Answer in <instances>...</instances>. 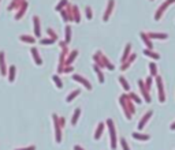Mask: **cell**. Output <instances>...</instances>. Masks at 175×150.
<instances>
[{"label": "cell", "mask_w": 175, "mask_h": 150, "mask_svg": "<svg viewBox=\"0 0 175 150\" xmlns=\"http://www.w3.org/2000/svg\"><path fill=\"white\" fill-rule=\"evenodd\" d=\"M70 41H71V27L66 26V29H64V42L68 44Z\"/></svg>", "instance_id": "cell-28"}, {"label": "cell", "mask_w": 175, "mask_h": 150, "mask_svg": "<svg viewBox=\"0 0 175 150\" xmlns=\"http://www.w3.org/2000/svg\"><path fill=\"white\" fill-rule=\"evenodd\" d=\"M103 56H104V55H103L101 52H100V51H99V52H96V53L93 55L94 64H97V66H99L100 68H103V67H105V66H104V62H103Z\"/></svg>", "instance_id": "cell-15"}, {"label": "cell", "mask_w": 175, "mask_h": 150, "mask_svg": "<svg viewBox=\"0 0 175 150\" xmlns=\"http://www.w3.org/2000/svg\"><path fill=\"white\" fill-rule=\"evenodd\" d=\"M18 8H19L18 12L15 14V19H17V21H19V19L23 17V14H25V11H26V8H27V1L22 0V3H21V6H19Z\"/></svg>", "instance_id": "cell-12"}, {"label": "cell", "mask_w": 175, "mask_h": 150, "mask_svg": "<svg viewBox=\"0 0 175 150\" xmlns=\"http://www.w3.org/2000/svg\"><path fill=\"white\" fill-rule=\"evenodd\" d=\"M146 34H148L151 40H167L168 38V34H166V33H155V31H152V33H146Z\"/></svg>", "instance_id": "cell-13"}, {"label": "cell", "mask_w": 175, "mask_h": 150, "mask_svg": "<svg viewBox=\"0 0 175 150\" xmlns=\"http://www.w3.org/2000/svg\"><path fill=\"white\" fill-rule=\"evenodd\" d=\"M59 45H60V48H66V47H67V44H66V42H64V41H60V42H59Z\"/></svg>", "instance_id": "cell-44"}, {"label": "cell", "mask_w": 175, "mask_h": 150, "mask_svg": "<svg viewBox=\"0 0 175 150\" xmlns=\"http://www.w3.org/2000/svg\"><path fill=\"white\" fill-rule=\"evenodd\" d=\"M93 68H94V72L97 74V78H99V82L100 83H104V75H103V72H101V68H100L97 64H94L93 66Z\"/></svg>", "instance_id": "cell-26"}, {"label": "cell", "mask_w": 175, "mask_h": 150, "mask_svg": "<svg viewBox=\"0 0 175 150\" xmlns=\"http://www.w3.org/2000/svg\"><path fill=\"white\" fill-rule=\"evenodd\" d=\"M19 40L22 41V42H27V44H34V42H36V38H34V37H31V35H26V34L19 35Z\"/></svg>", "instance_id": "cell-23"}, {"label": "cell", "mask_w": 175, "mask_h": 150, "mask_svg": "<svg viewBox=\"0 0 175 150\" xmlns=\"http://www.w3.org/2000/svg\"><path fill=\"white\" fill-rule=\"evenodd\" d=\"M47 34L50 35V38H52V40H55V41H58V34L55 33L52 29H47Z\"/></svg>", "instance_id": "cell-35"}, {"label": "cell", "mask_w": 175, "mask_h": 150, "mask_svg": "<svg viewBox=\"0 0 175 150\" xmlns=\"http://www.w3.org/2000/svg\"><path fill=\"white\" fill-rule=\"evenodd\" d=\"M79 115H81V109L77 108V109L74 110V115H73V117H71V124L73 126H75L77 124V122H78V119H79Z\"/></svg>", "instance_id": "cell-30"}, {"label": "cell", "mask_w": 175, "mask_h": 150, "mask_svg": "<svg viewBox=\"0 0 175 150\" xmlns=\"http://www.w3.org/2000/svg\"><path fill=\"white\" fill-rule=\"evenodd\" d=\"M15 150H36V146H29V147H22V149H15Z\"/></svg>", "instance_id": "cell-42"}, {"label": "cell", "mask_w": 175, "mask_h": 150, "mask_svg": "<svg viewBox=\"0 0 175 150\" xmlns=\"http://www.w3.org/2000/svg\"><path fill=\"white\" fill-rule=\"evenodd\" d=\"M33 26H34V35L40 38L41 27H40V19H38V17H33Z\"/></svg>", "instance_id": "cell-16"}, {"label": "cell", "mask_w": 175, "mask_h": 150, "mask_svg": "<svg viewBox=\"0 0 175 150\" xmlns=\"http://www.w3.org/2000/svg\"><path fill=\"white\" fill-rule=\"evenodd\" d=\"M118 81H119V83L122 85V88L125 89L126 92H129V90H130V85H129V82L126 81L125 76H119V78H118Z\"/></svg>", "instance_id": "cell-29"}, {"label": "cell", "mask_w": 175, "mask_h": 150, "mask_svg": "<svg viewBox=\"0 0 175 150\" xmlns=\"http://www.w3.org/2000/svg\"><path fill=\"white\" fill-rule=\"evenodd\" d=\"M73 70H74V68H73L71 66H64V68H63V72H66V74H67V72H73Z\"/></svg>", "instance_id": "cell-41"}, {"label": "cell", "mask_w": 175, "mask_h": 150, "mask_svg": "<svg viewBox=\"0 0 175 150\" xmlns=\"http://www.w3.org/2000/svg\"><path fill=\"white\" fill-rule=\"evenodd\" d=\"M156 85H157V90H159V101L162 102H164L166 101V93H164V86H163V79H162V76H159L157 75L156 78Z\"/></svg>", "instance_id": "cell-3"}, {"label": "cell", "mask_w": 175, "mask_h": 150, "mask_svg": "<svg viewBox=\"0 0 175 150\" xmlns=\"http://www.w3.org/2000/svg\"><path fill=\"white\" fill-rule=\"evenodd\" d=\"M149 71H151V76H155L156 78L157 76V66L155 64V63H149Z\"/></svg>", "instance_id": "cell-31"}, {"label": "cell", "mask_w": 175, "mask_h": 150, "mask_svg": "<svg viewBox=\"0 0 175 150\" xmlns=\"http://www.w3.org/2000/svg\"><path fill=\"white\" fill-rule=\"evenodd\" d=\"M78 56V51H71V52L68 53V56L66 58V63H64V66H71L73 62L77 59Z\"/></svg>", "instance_id": "cell-18"}, {"label": "cell", "mask_w": 175, "mask_h": 150, "mask_svg": "<svg viewBox=\"0 0 175 150\" xmlns=\"http://www.w3.org/2000/svg\"><path fill=\"white\" fill-rule=\"evenodd\" d=\"M121 145H122V147H123V150H130V147H129L125 138H121Z\"/></svg>", "instance_id": "cell-39"}, {"label": "cell", "mask_w": 175, "mask_h": 150, "mask_svg": "<svg viewBox=\"0 0 175 150\" xmlns=\"http://www.w3.org/2000/svg\"><path fill=\"white\" fill-rule=\"evenodd\" d=\"M139 37H141V40H142V42L145 44V47H146V49H153V44H152V40L148 37V34L146 33H139Z\"/></svg>", "instance_id": "cell-14"}, {"label": "cell", "mask_w": 175, "mask_h": 150, "mask_svg": "<svg viewBox=\"0 0 175 150\" xmlns=\"http://www.w3.org/2000/svg\"><path fill=\"white\" fill-rule=\"evenodd\" d=\"M55 40H52V38H41L40 40V44L41 45H51V44H54Z\"/></svg>", "instance_id": "cell-36"}, {"label": "cell", "mask_w": 175, "mask_h": 150, "mask_svg": "<svg viewBox=\"0 0 175 150\" xmlns=\"http://www.w3.org/2000/svg\"><path fill=\"white\" fill-rule=\"evenodd\" d=\"M85 12H86V18H88V19H92V18H93V14H92V8H90L89 6H88V7H86L85 8Z\"/></svg>", "instance_id": "cell-38"}, {"label": "cell", "mask_w": 175, "mask_h": 150, "mask_svg": "<svg viewBox=\"0 0 175 150\" xmlns=\"http://www.w3.org/2000/svg\"><path fill=\"white\" fill-rule=\"evenodd\" d=\"M152 81H153V78L152 76H151V75H149L148 78H146V79H145V86H146V89H148V90H151V88H152Z\"/></svg>", "instance_id": "cell-37"}, {"label": "cell", "mask_w": 175, "mask_h": 150, "mask_svg": "<svg viewBox=\"0 0 175 150\" xmlns=\"http://www.w3.org/2000/svg\"><path fill=\"white\" fill-rule=\"evenodd\" d=\"M64 124H66V123H64V117H59V126H60V127H64Z\"/></svg>", "instance_id": "cell-43"}, {"label": "cell", "mask_w": 175, "mask_h": 150, "mask_svg": "<svg viewBox=\"0 0 175 150\" xmlns=\"http://www.w3.org/2000/svg\"><path fill=\"white\" fill-rule=\"evenodd\" d=\"M60 14H62V18H63V21H64V22H67V21H68L67 10H62V11H60Z\"/></svg>", "instance_id": "cell-40"}, {"label": "cell", "mask_w": 175, "mask_h": 150, "mask_svg": "<svg viewBox=\"0 0 175 150\" xmlns=\"http://www.w3.org/2000/svg\"><path fill=\"white\" fill-rule=\"evenodd\" d=\"M7 71H8V68L6 66V53L3 51H0V74H1V76H6Z\"/></svg>", "instance_id": "cell-8"}, {"label": "cell", "mask_w": 175, "mask_h": 150, "mask_svg": "<svg viewBox=\"0 0 175 150\" xmlns=\"http://www.w3.org/2000/svg\"><path fill=\"white\" fill-rule=\"evenodd\" d=\"M130 55H131V44H126L125 51H123V56H122V59H121V64L122 63H125L126 60L129 59Z\"/></svg>", "instance_id": "cell-19"}, {"label": "cell", "mask_w": 175, "mask_h": 150, "mask_svg": "<svg viewBox=\"0 0 175 150\" xmlns=\"http://www.w3.org/2000/svg\"><path fill=\"white\" fill-rule=\"evenodd\" d=\"M114 6H115V0H108L107 8H105V12H104V17H103V21H104V22H108V19H109V15L112 14Z\"/></svg>", "instance_id": "cell-9"}, {"label": "cell", "mask_w": 175, "mask_h": 150, "mask_svg": "<svg viewBox=\"0 0 175 150\" xmlns=\"http://www.w3.org/2000/svg\"><path fill=\"white\" fill-rule=\"evenodd\" d=\"M131 135H133V138H134V139H137V141H149V135H146V134L133 133Z\"/></svg>", "instance_id": "cell-27"}, {"label": "cell", "mask_w": 175, "mask_h": 150, "mask_svg": "<svg viewBox=\"0 0 175 150\" xmlns=\"http://www.w3.org/2000/svg\"><path fill=\"white\" fill-rule=\"evenodd\" d=\"M107 126H108V131H109V145L111 149L115 150L118 146V138H116V131H115V124H114L112 119H107Z\"/></svg>", "instance_id": "cell-1"}, {"label": "cell", "mask_w": 175, "mask_h": 150, "mask_svg": "<svg viewBox=\"0 0 175 150\" xmlns=\"http://www.w3.org/2000/svg\"><path fill=\"white\" fill-rule=\"evenodd\" d=\"M170 128H171V130H172V131H174V130H175V122H174V123H172V124H171V126H170Z\"/></svg>", "instance_id": "cell-46"}, {"label": "cell", "mask_w": 175, "mask_h": 150, "mask_svg": "<svg viewBox=\"0 0 175 150\" xmlns=\"http://www.w3.org/2000/svg\"><path fill=\"white\" fill-rule=\"evenodd\" d=\"M152 115H153V110H148V112L141 117V120H139V123H138V130H142V128L145 127V124L149 122V119L152 117Z\"/></svg>", "instance_id": "cell-10"}, {"label": "cell", "mask_w": 175, "mask_h": 150, "mask_svg": "<svg viewBox=\"0 0 175 150\" xmlns=\"http://www.w3.org/2000/svg\"><path fill=\"white\" fill-rule=\"evenodd\" d=\"M119 104L122 105V108H123V110H125V115H126V119L127 120H131V112L130 109H129V105H127V101H126L125 98V94H122L121 97H119Z\"/></svg>", "instance_id": "cell-6"}, {"label": "cell", "mask_w": 175, "mask_h": 150, "mask_svg": "<svg viewBox=\"0 0 175 150\" xmlns=\"http://www.w3.org/2000/svg\"><path fill=\"white\" fill-rule=\"evenodd\" d=\"M67 4H68L67 0H60L59 4L56 6L55 8H56V11H62V10H64V7H67Z\"/></svg>", "instance_id": "cell-34"}, {"label": "cell", "mask_w": 175, "mask_h": 150, "mask_svg": "<svg viewBox=\"0 0 175 150\" xmlns=\"http://www.w3.org/2000/svg\"><path fill=\"white\" fill-rule=\"evenodd\" d=\"M129 98H130L131 101H134L135 104H141V102H142V100H141L135 93H129Z\"/></svg>", "instance_id": "cell-33"}, {"label": "cell", "mask_w": 175, "mask_h": 150, "mask_svg": "<svg viewBox=\"0 0 175 150\" xmlns=\"http://www.w3.org/2000/svg\"><path fill=\"white\" fill-rule=\"evenodd\" d=\"M81 94V90L79 89H77V90H74V92H71L70 94L67 96V98H66V102H71V101H74V98H77L78 96Z\"/></svg>", "instance_id": "cell-25"}, {"label": "cell", "mask_w": 175, "mask_h": 150, "mask_svg": "<svg viewBox=\"0 0 175 150\" xmlns=\"http://www.w3.org/2000/svg\"><path fill=\"white\" fill-rule=\"evenodd\" d=\"M30 52H31V56H33V60H34V63H36L37 66H41V64H43V59H41L38 51H37L36 48H31Z\"/></svg>", "instance_id": "cell-17"}, {"label": "cell", "mask_w": 175, "mask_h": 150, "mask_svg": "<svg viewBox=\"0 0 175 150\" xmlns=\"http://www.w3.org/2000/svg\"><path fill=\"white\" fill-rule=\"evenodd\" d=\"M172 3H175V0H166V1L157 8L156 14H155V21H159V19L162 18V15L164 14V11L167 10V7H168L170 4H172Z\"/></svg>", "instance_id": "cell-5"}, {"label": "cell", "mask_w": 175, "mask_h": 150, "mask_svg": "<svg viewBox=\"0 0 175 150\" xmlns=\"http://www.w3.org/2000/svg\"><path fill=\"white\" fill-rule=\"evenodd\" d=\"M151 1H153V0H151Z\"/></svg>", "instance_id": "cell-47"}, {"label": "cell", "mask_w": 175, "mask_h": 150, "mask_svg": "<svg viewBox=\"0 0 175 150\" xmlns=\"http://www.w3.org/2000/svg\"><path fill=\"white\" fill-rule=\"evenodd\" d=\"M144 55L145 56H149V58H152L153 60H159L160 59V55L156 52H153L152 49H144Z\"/></svg>", "instance_id": "cell-22"}, {"label": "cell", "mask_w": 175, "mask_h": 150, "mask_svg": "<svg viewBox=\"0 0 175 150\" xmlns=\"http://www.w3.org/2000/svg\"><path fill=\"white\" fill-rule=\"evenodd\" d=\"M135 58H137V55H135V53H131L130 56H129V59H127L125 63H122V64H121V70H122V71H126V70H127V68H129V67H130L131 64L134 63Z\"/></svg>", "instance_id": "cell-11"}, {"label": "cell", "mask_w": 175, "mask_h": 150, "mask_svg": "<svg viewBox=\"0 0 175 150\" xmlns=\"http://www.w3.org/2000/svg\"><path fill=\"white\" fill-rule=\"evenodd\" d=\"M7 74H8V82H11V83H13L14 81H15V74H17V67H15V66L8 67V71H7Z\"/></svg>", "instance_id": "cell-20"}, {"label": "cell", "mask_w": 175, "mask_h": 150, "mask_svg": "<svg viewBox=\"0 0 175 150\" xmlns=\"http://www.w3.org/2000/svg\"><path fill=\"white\" fill-rule=\"evenodd\" d=\"M103 130H104V123H99L97 128H96V131H94V139L96 141H99L101 135H103Z\"/></svg>", "instance_id": "cell-21"}, {"label": "cell", "mask_w": 175, "mask_h": 150, "mask_svg": "<svg viewBox=\"0 0 175 150\" xmlns=\"http://www.w3.org/2000/svg\"><path fill=\"white\" fill-rule=\"evenodd\" d=\"M138 88H139V90H141V94H142V98H144V101L145 102H151L152 101V98H151V94H149V90L146 89V86H145V83H144V81L142 79H138Z\"/></svg>", "instance_id": "cell-4"}, {"label": "cell", "mask_w": 175, "mask_h": 150, "mask_svg": "<svg viewBox=\"0 0 175 150\" xmlns=\"http://www.w3.org/2000/svg\"><path fill=\"white\" fill-rule=\"evenodd\" d=\"M52 81H54V83L56 85V88H58V89H62L63 88V82L60 81L59 75H54V76H52Z\"/></svg>", "instance_id": "cell-32"}, {"label": "cell", "mask_w": 175, "mask_h": 150, "mask_svg": "<svg viewBox=\"0 0 175 150\" xmlns=\"http://www.w3.org/2000/svg\"><path fill=\"white\" fill-rule=\"evenodd\" d=\"M73 18H74V22H81V15H79V10L77 6H73Z\"/></svg>", "instance_id": "cell-24"}, {"label": "cell", "mask_w": 175, "mask_h": 150, "mask_svg": "<svg viewBox=\"0 0 175 150\" xmlns=\"http://www.w3.org/2000/svg\"><path fill=\"white\" fill-rule=\"evenodd\" d=\"M52 120H54V127H55V141L56 143L62 142V127L59 126V116L56 113L52 115Z\"/></svg>", "instance_id": "cell-2"}, {"label": "cell", "mask_w": 175, "mask_h": 150, "mask_svg": "<svg viewBox=\"0 0 175 150\" xmlns=\"http://www.w3.org/2000/svg\"><path fill=\"white\" fill-rule=\"evenodd\" d=\"M74 150H85V149H84V147H81L79 145H75V146H74Z\"/></svg>", "instance_id": "cell-45"}, {"label": "cell", "mask_w": 175, "mask_h": 150, "mask_svg": "<svg viewBox=\"0 0 175 150\" xmlns=\"http://www.w3.org/2000/svg\"><path fill=\"white\" fill-rule=\"evenodd\" d=\"M73 79L75 81V82H78V83H81L82 86H85L88 90H92V85H90V82L88 79H85L82 75H79V74H74L73 75Z\"/></svg>", "instance_id": "cell-7"}]
</instances>
